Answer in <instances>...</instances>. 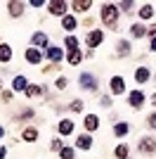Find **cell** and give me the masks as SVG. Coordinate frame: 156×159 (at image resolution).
Listing matches in <instances>:
<instances>
[{
  "label": "cell",
  "instance_id": "obj_21",
  "mask_svg": "<svg viewBox=\"0 0 156 159\" xmlns=\"http://www.w3.org/2000/svg\"><path fill=\"white\" fill-rule=\"evenodd\" d=\"M92 7V0H76L73 2V10H78V12H88Z\"/></svg>",
  "mask_w": 156,
  "mask_h": 159
},
{
  "label": "cell",
  "instance_id": "obj_38",
  "mask_svg": "<svg viewBox=\"0 0 156 159\" xmlns=\"http://www.w3.org/2000/svg\"><path fill=\"white\" fill-rule=\"evenodd\" d=\"M5 154H7V150H5V147H0V159H5Z\"/></svg>",
  "mask_w": 156,
  "mask_h": 159
},
{
  "label": "cell",
  "instance_id": "obj_4",
  "mask_svg": "<svg viewBox=\"0 0 156 159\" xmlns=\"http://www.w3.org/2000/svg\"><path fill=\"white\" fill-rule=\"evenodd\" d=\"M109 88H111V93H114V95H123L125 93V81H123V76H114V79L109 81Z\"/></svg>",
  "mask_w": 156,
  "mask_h": 159
},
{
  "label": "cell",
  "instance_id": "obj_29",
  "mask_svg": "<svg viewBox=\"0 0 156 159\" xmlns=\"http://www.w3.org/2000/svg\"><path fill=\"white\" fill-rule=\"evenodd\" d=\"M76 150L73 147H62V152H59V159H73Z\"/></svg>",
  "mask_w": 156,
  "mask_h": 159
},
{
  "label": "cell",
  "instance_id": "obj_17",
  "mask_svg": "<svg viewBox=\"0 0 156 159\" xmlns=\"http://www.w3.org/2000/svg\"><path fill=\"white\" fill-rule=\"evenodd\" d=\"M80 62H83V52H80V50H69V64L78 66Z\"/></svg>",
  "mask_w": 156,
  "mask_h": 159
},
{
  "label": "cell",
  "instance_id": "obj_13",
  "mask_svg": "<svg viewBox=\"0 0 156 159\" xmlns=\"http://www.w3.org/2000/svg\"><path fill=\"white\" fill-rule=\"evenodd\" d=\"M73 133V121L71 119H62L59 121V135H71Z\"/></svg>",
  "mask_w": 156,
  "mask_h": 159
},
{
  "label": "cell",
  "instance_id": "obj_15",
  "mask_svg": "<svg viewBox=\"0 0 156 159\" xmlns=\"http://www.w3.org/2000/svg\"><path fill=\"white\" fill-rule=\"evenodd\" d=\"M85 128H88V131H97V128H99L97 114H88V116H85Z\"/></svg>",
  "mask_w": 156,
  "mask_h": 159
},
{
  "label": "cell",
  "instance_id": "obj_37",
  "mask_svg": "<svg viewBox=\"0 0 156 159\" xmlns=\"http://www.w3.org/2000/svg\"><path fill=\"white\" fill-rule=\"evenodd\" d=\"M102 107H111V100L109 98H102Z\"/></svg>",
  "mask_w": 156,
  "mask_h": 159
},
{
  "label": "cell",
  "instance_id": "obj_32",
  "mask_svg": "<svg viewBox=\"0 0 156 159\" xmlns=\"http://www.w3.org/2000/svg\"><path fill=\"white\" fill-rule=\"evenodd\" d=\"M66 83H69V81H66L64 76H59V79H57V83H54V86H57L59 90H64V88H66Z\"/></svg>",
  "mask_w": 156,
  "mask_h": 159
},
{
  "label": "cell",
  "instance_id": "obj_16",
  "mask_svg": "<svg viewBox=\"0 0 156 159\" xmlns=\"http://www.w3.org/2000/svg\"><path fill=\"white\" fill-rule=\"evenodd\" d=\"M130 36H132V38L147 36V26H144V24H132V26H130Z\"/></svg>",
  "mask_w": 156,
  "mask_h": 159
},
{
  "label": "cell",
  "instance_id": "obj_25",
  "mask_svg": "<svg viewBox=\"0 0 156 159\" xmlns=\"http://www.w3.org/2000/svg\"><path fill=\"white\" fill-rule=\"evenodd\" d=\"M128 124H114V135H118V138H123V135H128Z\"/></svg>",
  "mask_w": 156,
  "mask_h": 159
},
{
  "label": "cell",
  "instance_id": "obj_6",
  "mask_svg": "<svg viewBox=\"0 0 156 159\" xmlns=\"http://www.w3.org/2000/svg\"><path fill=\"white\" fill-rule=\"evenodd\" d=\"M104 40V33L99 31V29H95V31L88 33V38H85V43H88V48H97L99 43Z\"/></svg>",
  "mask_w": 156,
  "mask_h": 159
},
{
  "label": "cell",
  "instance_id": "obj_20",
  "mask_svg": "<svg viewBox=\"0 0 156 159\" xmlns=\"http://www.w3.org/2000/svg\"><path fill=\"white\" fill-rule=\"evenodd\" d=\"M76 147H80V150H90V147H92V138H90V135H78Z\"/></svg>",
  "mask_w": 156,
  "mask_h": 159
},
{
  "label": "cell",
  "instance_id": "obj_35",
  "mask_svg": "<svg viewBox=\"0 0 156 159\" xmlns=\"http://www.w3.org/2000/svg\"><path fill=\"white\" fill-rule=\"evenodd\" d=\"M147 36H151V38H156V24H154V26H149V29H147Z\"/></svg>",
  "mask_w": 156,
  "mask_h": 159
},
{
  "label": "cell",
  "instance_id": "obj_36",
  "mask_svg": "<svg viewBox=\"0 0 156 159\" xmlns=\"http://www.w3.org/2000/svg\"><path fill=\"white\" fill-rule=\"evenodd\" d=\"M2 100H7V102H10V100H12V93H10V90H5V93H2Z\"/></svg>",
  "mask_w": 156,
  "mask_h": 159
},
{
  "label": "cell",
  "instance_id": "obj_1",
  "mask_svg": "<svg viewBox=\"0 0 156 159\" xmlns=\"http://www.w3.org/2000/svg\"><path fill=\"white\" fill-rule=\"evenodd\" d=\"M102 21L106 24V26H116L118 24V7L111 5V2L102 5Z\"/></svg>",
  "mask_w": 156,
  "mask_h": 159
},
{
  "label": "cell",
  "instance_id": "obj_19",
  "mask_svg": "<svg viewBox=\"0 0 156 159\" xmlns=\"http://www.w3.org/2000/svg\"><path fill=\"white\" fill-rule=\"evenodd\" d=\"M76 26H78V21H76V17H71V14H66L64 19H62V29H66V31H73Z\"/></svg>",
  "mask_w": 156,
  "mask_h": 159
},
{
  "label": "cell",
  "instance_id": "obj_8",
  "mask_svg": "<svg viewBox=\"0 0 156 159\" xmlns=\"http://www.w3.org/2000/svg\"><path fill=\"white\" fill-rule=\"evenodd\" d=\"M26 62L28 64H40L43 62V52H40L38 48H28L26 50Z\"/></svg>",
  "mask_w": 156,
  "mask_h": 159
},
{
  "label": "cell",
  "instance_id": "obj_10",
  "mask_svg": "<svg viewBox=\"0 0 156 159\" xmlns=\"http://www.w3.org/2000/svg\"><path fill=\"white\" fill-rule=\"evenodd\" d=\"M140 150H142L144 154H154L156 152V140L154 138H142L140 140Z\"/></svg>",
  "mask_w": 156,
  "mask_h": 159
},
{
  "label": "cell",
  "instance_id": "obj_27",
  "mask_svg": "<svg viewBox=\"0 0 156 159\" xmlns=\"http://www.w3.org/2000/svg\"><path fill=\"white\" fill-rule=\"evenodd\" d=\"M128 152H130V150H128V145H125V143H121V145L116 147V157H118V159H128Z\"/></svg>",
  "mask_w": 156,
  "mask_h": 159
},
{
  "label": "cell",
  "instance_id": "obj_24",
  "mask_svg": "<svg viewBox=\"0 0 156 159\" xmlns=\"http://www.w3.org/2000/svg\"><path fill=\"white\" fill-rule=\"evenodd\" d=\"M116 52H118V57H125V55L130 52V43H128V40H118Z\"/></svg>",
  "mask_w": 156,
  "mask_h": 159
},
{
  "label": "cell",
  "instance_id": "obj_3",
  "mask_svg": "<svg viewBox=\"0 0 156 159\" xmlns=\"http://www.w3.org/2000/svg\"><path fill=\"white\" fill-rule=\"evenodd\" d=\"M31 48H50V43H47V33H43V31H36L31 36Z\"/></svg>",
  "mask_w": 156,
  "mask_h": 159
},
{
  "label": "cell",
  "instance_id": "obj_42",
  "mask_svg": "<svg viewBox=\"0 0 156 159\" xmlns=\"http://www.w3.org/2000/svg\"><path fill=\"white\" fill-rule=\"evenodd\" d=\"M0 88H2V81H0Z\"/></svg>",
  "mask_w": 156,
  "mask_h": 159
},
{
  "label": "cell",
  "instance_id": "obj_23",
  "mask_svg": "<svg viewBox=\"0 0 156 159\" xmlns=\"http://www.w3.org/2000/svg\"><path fill=\"white\" fill-rule=\"evenodd\" d=\"M21 138H24L26 143H33V140H38V131H36V128H26V131L21 133Z\"/></svg>",
  "mask_w": 156,
  "mask_h": 159
},
{
  "label": "cell",
  "instance_id": "obj_7",
  "mask_svg": "<svg viewBox=\"0 0 156 159\" xmlns=\"http://www.w3.org/2000/svg\"><path fill=\"white\" fill-rule=\"evenodd\" d=\"M128 102H130V107H132V109H140V107H142V102H144V93H142V90H132V93L128 95Z\"/></svg>",
  "mask_w": 156,
  "mask_h": 159
},
{
  "label": "cell",
  "instance_id": "obj_5",
  "mask_svg": "<svg viewBox=\"0 0 156 159\" xmlns=\"http://www.w3.org/2000/svg\"><path fill=\"white\" fill-rule=\"evenodd\" d=\"M47 7H50V14H54V17H59V14H64V17H66V7H69V5H66L64 0H52Z\"/></svg>",
  "mask_w": 156,
  "mask_h": 159
},
{
  "label": "cell",
  "instance_id": "obj_12",
  "mask_svg": "<svg viewBox=\"0 0 156 159\" xmlns=\"http://www.w3.org/2000/svg\"><path fill=\"white\" fill-rule=\"evenodd\" d=\"M7 7H10V14H12V17H21V14H24V2H19V0L7 2Z\"/></svg>",
  "mask_w": 156,
  "mask_h": 159
},
{
  "label": "cell",
  "instance_id": "obj_9",
  "mask_svg": "<svg viewBox=\"0 0 156 159\" xmlns=\"http://www.w3.org/2000/svg\"><path fill=\"white\" fill-rule=\"evenodd\" d=\"M62 57H64L62 48H57V45H50V48H47V60H50L52 64H59V62H62Z\"/></svg>",
  "mask_w": 156,
  "mask_h": 159
},
{
  "label": "cell",
  "instance_id": "obj_30",
  "mask_svg": "<svg viewBox=\"0 0 156 159\" xmlns=\"http://www.w3.org/2000/svg\"><path fill=\"white\" fill-rule=\"evenodd\" d=\"M69 109L71 112H83V100H73L71 105H69Z\"/></svg>",
  "mask_w": 156,
  "mask_h": 159
},
{
  "label": "cell",
  "instance_id": "obj_14",
  "mask_svg": "<svg viewBox=\"0 0 156 159\" xmlns=\"http://www.w3.org/2000/svg\"><path fill=\"white\" fill-rule=\"evenodd\" d=\"M149 69L147 66H137V71H135V79H137V83H147L149 81Z\"/></svg>",
  "mask_w": 156,
  "mask_h": 159
},
{
  "label": "cell",
  "instance_id": "obj_33",
  "mask_svg": "<svg viewBox=\"0 0 156 159\" xmlns=\"http://www.w3.org/2000/svg\"><path fill=\"white\" fill-rule=\"evenodd\" d=\"M147 124H149L151 128H156V112H151V114H149V119H147Z\"/></svg>",
  "mask_w": 156,
  "mask_h": 159
},
{
  "label": "cell",
  "instance_id": "obj_11",
  "mask_svg": "<svg viewBox=\"0 0 156 159\" xmlns=\"http://www.w3.org/2000/svg\"><path fill=\"white\" fill-rule=\"evenodd\" d=\"M26 88H28L26 76H14V81H12V90H14V93H21V90L26 93Z\"/></svg>",
  "mask_w": 156,
  "mask_h": 159
},
{
  "label": "cell",
  "instance_id": "obj_2",
  "mask_svg": "<svg viewBox=\"0 0 156 159\" xmlns=\"http://www.w3.org/2000/svg\"><path fill=\"white\" fill-rule=\"evenodd\" d=\"M78 83L85 88V90H97V79L92 74H80L78 76Z\"/></svg>",
  "mask_w": 156,
  "mask_h": 159
},
{
  "label": "cell",
  "instance_id": "obj_40",
  "mask_svg": "<svg viewBox=\"0 0 156 159\" xmlns=\"http://www.w3.org/2000/svg\"><path fill=\"white\" fill-rule=\"evenodd\" d=\"M2 135H5V128H2V126H0V138H2Z\"/></svg>",
  "mask_w": 156,
  "mask_h": 159
},
{
  "label": "cell",
  "instance_id": "obj_34",
  "mask_svg": "<svg viewBox=\"0 0 156 159\" xmlns=\"http://www.w3.org/2000/svg\"><path fill=\"white\" fill-rule=\"evenodd\" d=\"M116 7H121V10H130V7H132V2H130V0H123V2H118Z\"/></svg>",
  "mask_w": 156,
  "mask_h": 159
},
{
  "label": "cell",
  "instance_id": "obj_18",
  "mask_svg": "<svg viewBox=\"0 0 156 159\" xmlns=\"http://www.w3.org/2000/svg\"><path fill=\"white\" fill-rule=\"evenodd\" d=\"M12 60V48L7 43H0V62H10Z\"/></svg>",
  "mask_w": 156,
  "mask_h": 159
},
{
  "label": "cell",
  "instance_id": "obj_22",
  "mask_svg": "<svg viewBox=\"0 0 156 159\" xmlns=\"http://www.w3.org/2000/svg\"><path fill=\"white\" fill-rule=\"evenodd\" d=\"M43 93H45L43 86H31V83H28V88H26V95H28V98H38V95H43Z\"/></svg>",
  "mask_w": 156,
  "mask_h": 159
},
{
  "label": "cell",
  "instance_id": "obj_28",
  "mask_svg": "<svg viewBox=\"0 0 156 159\" xmlns=\"http://www.w3.org/2000/svg\"><path fill=\"white\" fill-rule=\"evenodd\" d=\"M64 45L69 48V50H78V38H76V36H66Z\"/></svg>",
  "mask_w": 156,
  "mask_h": 159
},
{
  "label": "cell",
  "instance_id": "obj_31",
  "mask_svg": "<svg viewBox=\"0 0 156 159\" xmlns=\"http://www.w3.org/2000/svg\"><path fill=\"white\" fill-rule=\"evenodd\" d=\"M62 147H64V145H62V140L54 138V140H52V145H50V150H52V152H62Z\"/></svg>",
  "mask_w": 156,
  "mask_h": 159
},
{
  "label": "cell",
  "instance_id": "obj_26",
  "mask_svg": "<svg viewBox=\"0 0 156 159\" xmlns=\"http://www.w3.org/2000/svg\"><path fill=\"white\" fill-rule=\"evenodd\" d=\"M140 17H142V19H151V17H154V7L151 5H142L140 7Z\"/></svg>",
  "mask_w": 156,
  "mask_h": 159
},
{
  "label": "cell",
  "instance_id": "obj_39",
  "mask_svg": "<svg viewBox=\"0 0 156 159\" xmlns=\"http://www.w3.org/2000/svg\"><path fill=\"white\" fill-rule=\"evenodd\" d=\"M151 50L156 52V38H151Z\"/></svg>",
  "mask_w": 156,
  "mask_h": 159
},
{
  "label": "cell",
  "instance_id": "obj_41",
  "mask_svg": "<svg viewBox=\"0 0 156 159\" xmlns=\"http://www.w3.org/2000/svg\"><path fill=\"white\" fill-rule=\"evenodd\" d=\"M151 102H154V105H156V93H154V95H151Z\"/></svg>",
  "mask_w": 156,
  "mask_h": 159
}]
</instances>
